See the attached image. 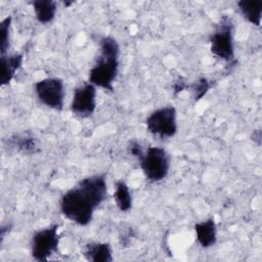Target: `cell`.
Masks as SVG:
<instances>
[{
    "instance_id": "8992f818",
    "label": "cell",
    "mask_w": 262,
    "mask_h": 262,
    "mask_svg": "<svg viewBox=\"0 0 262 262\" xmlns=\"http://www.w3.org/2000/svg\"><path fill=\"white\" fill-rule=\"evenodd\" d=\"M58 224H52L37 230L32 236L31 255L37 261H47L57 252L59 244Z\"/></svg>"
},
{
    "instance_id": "9a60e30c",
    "label": "cell",
    "mask_w": 262,
    "mask_h": 262,
    "mask_svg": "<svg viewBox=\"0 0 262 262\" xmlns=\"http://www.w3.org/2000/svg\"><path fill=\"white\" fill-rule=\"evenodd\" d=\"M114 199L118 209L121 212H128L132 207V194L129 186L123 180H119L115 184Z\"/></svg>"
},
{
    "instance_id": "52a82bcc",
    "label": "cell",
    "mask_w": 262,
    "mask_h": 262,
    "mask_svg": "<svg viewBox=\"0 0 262 262\" xmlns=\"http://www.w3.org/2000/svg\"><path fill=\"white\" fill-rule=\"evenodd\" d=\"M35 92L41 103L49 108L61 111L64 104V84L59 78L50 77L35 84Z\"/></svg>"
},
{
    "instance_id": "8fae6325",
    "label": "cell",
    "mask_w": 262,
    "mask_h": 262,
    "mask_svg": "<svg viewBox=\"0 0 262 262\" xmlns=\"http://www.w3.org/2000/svg\"><path fill=\"white\" fill-rule=\"evenodd\" d=\"M83 256L91 262H112L114 260L112 248L107 243L87 244L83 251Z\"/></svg>"
},
{
    "instance_id": "e0dca14e",
    "label": "cell",
    "mask_w": 262,
    "mask_h": 262,
    "mask_svg": "<svg viewBox=\"0 0 262 262\" xmlns=\"http://www.w3.org/2000/svg\"><path fill=\"white\" fill-rule=\"evenodd\" d=\"M211 86H212V83L207 78H200L191 85H188V88L192 90L194 100L198 101L206 95V93L209 91Z\"/></svg>"
},
{
    "instance_id": "7a4b0ae2",
    "label": "cell",
    "mask_w": 262,
    "mask_h": 262,
    "mask_svg": "<svg viewBox=\"0 0 262 262\" xmlns=\"http://www.w3.org/2000/svg\"><path fill=\"white\" fill-rule=\"evenodd\" d=\"M100 54L95 64L89 71V82L95 87L112 91L119 72L120 46L111 36H104L99 41Z\"/></svg>"
},
{
    "instance_id": "30bf717a",
    "label": "cell",
    "mask_w": 262,
    "mask_h": 262,
    "mask_svg": "<svg viewBox=\"0 0 262 262\" xmlns=\"http://www.w3.org/2000/svg\"><path fill=\"white\" fill-rule=\"evenodd\" d=\"M24 61L23 54H5L1 55V77L0 84L7 85L13 78L16 71L21 67Z\"/></svg>"
},
{
    "instance_id": "4fadbf2b",
    "label": "cell",
    "mask_w": 262,
    "mask_h": 262,
    "mask_svg": "<svg viewBox=\"0 0 262 262\" xmlns=\"http://www.w3.org/2000/svg\"><path fill=\"white\" fill-rule=\"evenodd\" d=\"M33 9L37 20L46 25L51 23L56 14V2L52 0H35L32 2Z\"/></svg>"
},
{
    "instance_id": "ba28073f",
    "label": "cell",
    "mask_w": 262,
    "mask_h": 262,
    "mask_svg": "<svg viewBox=\"0 0 262 262\" xmlns=\"http://www.w3.org/2000/svg\"><path fill=\"white\" fill-rule=\"evenodd\" d=\"M96 87L90 82L77 87L71 101L72 113L80 118L91 117L96 110Z\"/></svg>"
},
{
    "instance_id": "d6986e66",
    "label": "cell",
    "mask_w": 262,
    "mask_h": 262,
    "mask_svg": "<svg viewBox=\"0 0 262 262\" xmlns=\"http://www.w3.org/2000/svg\"><path fill=\"white\" fill-rule=\"evenodd\" d=\"M187 87H188V85H187L185 82H183L182 79H179L178 81L175 82V84H174V86H173V89H174L175 94H177V93L181 92L182 90H184V89L187 88Z\"/></svg>"
},
{
    "instance_id": "2e32d148",
    "label": "cell",
    "mask_w": 262,
    "mask_h": 262,
    "mask_svg": "<svg viewBox=\"0 0 262 262\" xmlns=\"http://www.w3.org/2000/svg\"><path fill=\"white\" fill-rule=\"evenodd\" d=\"M11 16H7L2 19L0 24V53L1 55L7 54L9 48L10 40V27H11Z\"/></svg>"
},
{
    "instance_id": "ffe728a7",
    "label": "cell",
    "mask_w": 262,
    "mask_h": 262,
    "mask_svg": "<svg viewBox=\"0 0 262 262\" xmlns=\"http://www.w3.org/2000/svg\"><path fill=\"white\" fill-rule=\"evenodd\" d=\"M10 228H11V224H5V225L3 224V225L1 226V229H0V238H1V244L3 243V239H4V237H5L6 232H9Z\"/></svg>"
},
{
    "instance_id": "6da1fadb",
    "label": "cell",
    "mask_w": 262,
    "mask_h": 262,
    "mask_svg": "<svg viewBox=\"0 0 262 262\" xmlns=\"http://www.w3.org/2000/svg\"><path fill=\"white\" fill-rule=\"evenodd\" d=\"M106 195L105 174H94L81 179L76 186L67 190L60 198L59 209L68 220L86 226Z\"/></svg>"
},
{
    "instance_id": "9c48e42d",
    "label": "cell",
    "mask_w": 262,
    "mask_h": 262,
    "mask_svg": "<svg viewBox=\"0 0 262 262\" xmlns=\"http://www.w3.org/2000/svg\"><path fill=\"white\" fill-rule=\"evenodd\" d=\"M196 241L202 248L208 249L216 244L217 226L214 218H208L194 225Z\"/></svg>"
},
{
    "instance_id": "3957f363",
    "label": "cell",
    "mask_w": 262,
    "mask_h": 262,
    "mask_svg": "<svg viewBox=\"0 0 262 262\" xmlns=\"http://www.w3.org/2000/svg\"><path fill=\"white\" fill-rule=\"evenodd\" d=\"M211 52L226 62L234 61V42H233V25L231 19L224 15L215 31L210 36Z\"/></svg>"
},
{
    "instance_id": "5bb4252c",
    "label": "cell",
    "mask_w": 262,
    "mask_h": 262,
    "mask_svg": "<svg viewBox=\"0 0 262 262\" xmlns=\"http://www.w3.org/2000/svg\"><path fill=\"white\" fill-rule=\"evenodd\" d=\"M9 143L25 155H34L39 151L37 139L29 133H19L9 138Z\"/></svg>"
},
{
    "instance_id": "277c9868",
    "label": "cell",
    "mask_w": 262,
    "mask_h": 262,
    "mask_svg": "<svg viewBox=\"0 0 262 262\" xmlns=\"http://www.w3.org/2000/svg\"><path fill=\"white\" fill-rule=\"evenodd\" d=\"M139 163L145 178L151 182H159L167 177L171 160L165 148L150 146L144 151Z\"/></svg>"
},
{
    "instance_id": "5b68a950",
    "label": "cell",
    "mask_w": 262,
    "mask_h": 262,
    "mask_svg": "<svg viewBox=\"0 0 262 262\" xmlns=\"http://www.w3.org/2000/svg\"><path fill=\"white\" fill-rule=\"evenodd\" d=\"M149 133L162 139L173 137L177 132V112L173 105L157 108L145 120Z\"/></svg>"
},
{
    "instance_id": "7c38bea8",
    "label": "cell",
    "mask_w": 262,
    "mask_h": 262,
    "mask_svg": "<svg viewBox=\"0 0 262 262\" xmlns=\"http://www.w3.org/2000/svg\"><path fill=\"white\" fill-rule=\"evenodd\" d=\"M238 9L243 16L252 25L260 27L262 16L261 0H241L237 2Z\"/></svg>"
},
{
    "instance_id": "ac0fdd59",
    "label": "cell",
    "mask_w": 262,
    "mask_h": 262,
    "mask_svg": "<svg viewBox=\"0 0 262 262\" xmlns=\"http://www.w3.org/2000/svg\"><path fill=\"white\" fill-rule=\"evenodd\" d=\"M127 148H128L129 155H131L134 158H136L138 161L141 159V157L143 156V154L145 151V150H143L141 144L138 141H136V140L130 141Z\"/></svg>"
}]
</instances>
